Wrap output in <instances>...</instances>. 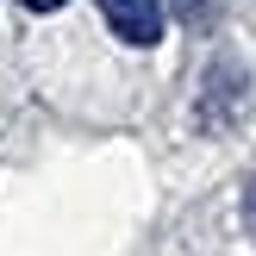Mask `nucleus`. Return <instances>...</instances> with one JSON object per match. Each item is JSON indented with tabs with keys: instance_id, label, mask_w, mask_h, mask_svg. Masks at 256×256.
Segmentation results:
<instances>
[{
	"instance_id": "nucleus-1",
	"label": "nucleus",
	"mask_w": 256,
	"mask_h": 256,
	"mask_svg": "<svg viewBox=\"0 0 256 256\" xmlns=\"http://www.w3.org/2000/svg\"><path fill=\"white\" fill-rule=\"evenodd\" d=\"M100 12H106V25L125 44H138V50H150L162 38V0H100Z\"/></svg>"
},
{
	"instance_id": "nucleus-3",
	"label": "nucleus",
	"mask_w": 256,
	"mask_h": 256,
	"mask_svg": "<svg viewBox=\"0 0 256 256\" xmlns=\"http://www.w3.org/2000/svg\"><path fill=\"white\" fill-rule=\"evenodd\" d=\"M19 6H32V12H50V6H62V0H19Z\"/></svg>"
},
{
	"instance_id": "nucleus-2",
	"label": "nucleus",
	"mask_w": 256,
	"mask_h": 256,
	"mask_svg": "<svg viewBox=\"0 0 256 256\" xmlns=\"http://www.w3.org/2000/svg\"><path fill=\"white\" fill-rule=\"evenodd\" d=\"M244 225H250V238H256V175H250V188H244Z\"/></svg>"
}]
</instances>
